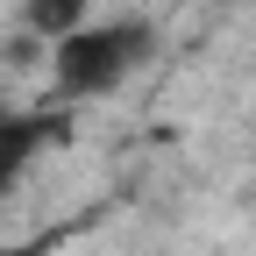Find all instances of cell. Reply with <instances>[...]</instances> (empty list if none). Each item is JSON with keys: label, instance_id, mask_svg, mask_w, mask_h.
I'll return each instance as SVG.
<instances>
[{"label": "cell", "instance_id": "obj_1", "mask_svg": "<svg viewBox=\"0 0 256 256\" xmlns=\"http://www.w3.org/2000/svg\"><path fill=\"white\" fill-rule=\"evenodd\" d=\"M156 28L142 14H107V22H78L72 36L50 43V78L64 100H107L150 64Z\"/></svg>", "mask_w": 256, "mask_h": 256}, {"label": "cell", "instance_id": "obj_2", "mask_svg": "<svg viewBox=\"0 0 256 256\" xmlns=\"http://www.w3.org/2000/svg\"><path fill=\"white\" fill-rule=\"evenodd\" d=\"M50 128H57L50 114H8V107H0V171L14 178V171L28 164V156H36V150L50 142Z\"/></svg>", "mask_w": 256, "mask_h": 256}, {"label": "cell", "instance_id": "obj_3", "mask_svg": "<svg viewBox=\"0 0 256 256\" xmlns=\"http://www.w3.org/2000/svg\"><path fill=\"white\" fill-rule=\"evenodd\" d=\"M78 22H92V0H22V28H28V36H43V43L72 36Z\"/></svg>", "mask_w": 256, "mask_h": 256}, {"label": "cell", "instance_id": "obj_4", "mask_svg": "<svg viewBox=\"0 0 256 256\" xmlns=\"http://www.w3.org/2000/svg\"><path fill=\"white\" fill-rule=\"evenodd\" d=\"M57 235H28V242H0V256H50Z\"/></svg>", "mask_w": 256, "mask_h": 256}, {"label": "cell", "instance_id": "obj_5", "mask_svg": "<svg viewBox=\"0 0 256 256\" xmlns=\"http://www.w3.org/2000/svg\"><path fill=\"white\" fill-rule=\"evenodd\" d=\"M0 192H8V171H0Z\"/></svg>", "mask_w": 256, "mask_h": 256}]
</instances>
